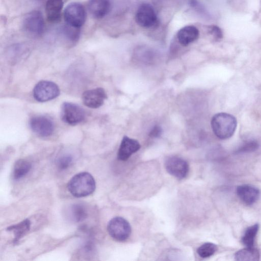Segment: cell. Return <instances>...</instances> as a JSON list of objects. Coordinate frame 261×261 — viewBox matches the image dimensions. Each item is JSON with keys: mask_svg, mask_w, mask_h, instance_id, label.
Here are the masks:
<instances>
[{"mask_svg": "<svg viewBox=\"0 0 261 261\" xmlns=\"http://www.w3.org/2000/svg\"><path fill=\"white\" fill-rule=\"evenodd\" d=\"M141 147L139 142L134 139L124 136L121 141L118 151V159L121 161L127 160Z\"/></svg>", "mask_w": 261, "mask_h": 261, "instance_id": "12", "label": "cell"}, {"mask_svg": "<svg viewBox=\"0 0 261 261\" xmlns=\"http://www.w3.org/2000/svg\"><path fill=\"white\" fill-rule=\"evenodd\" d=\"M70 214L72 220L76 222L83 221L88 215L86 207L81 203L72 205L70 208Z\"/></svg>", "mask_w": 261, "mask_h": 261, "instance_id": "22", "label": "cell"}, {"mask_svg": "<svg viewBox=\"0 0 261 261\" xmlns=\"http://www.w3.org/2000/svg\"><path fill=\"white\" fill-rule=\"evenodd\" d=\"M107 98V93L102 88H96L85 91L82 100L87 107L97 109L101 107Z\"/></svg>", "mask_w": 261, "mask_h": 261, "instance_id": "11", "label": "cell"}, {"mask_svg": "<svg viewBox=\"0 0 261 261\" xmlns=\"http://www.w3.org/2000/svg\"><path fill=\"white\" fill-rule=\"evenodd\" d=\"M110 236L118 241H124L130 236L131 227L126 220L121 217H116L110 220L107 225Z\"/></svg>", "mask_w": 261, "mask_h": 261, "instance_id": "3", "label": "cell"}, {"mask_svg": "<svg viewBox=\"0 0 261 261\" xmlns=\"http://www.w3.org/2000/svg\"><path fill=\"white\" fill-rule=\"evenodd\" d=\"M85 117L84 110L79 105L69 102H64L61 106V118L69 125H76Z\"/></svg>", "mask_w": 261, "mask_h": 261, "instance_id": "7", "label": "cell"}, {"mask_svg": "<svg viewBox=\"0 0 261 261\" xmlns=\"http://www.w3.org/2000/svg\"><path fill=\"white\" fill-rule=\"evenodd\" d=\"M32 168L31 163L27 160L19 159L14 164L13 170V177L15 180H19L25 176Z\"/></svg>", "mask_w": 261, "mask_h": 261, "instance_id": "20", "label": "cell"}, {"mask_svg": "<svg viewBox=\"0 0 261 261\" xmlns=\"http://www.w3.org/2000/svg\"><path fill=\"white\" fill-rule=\"evenodd\" d=\"M96 184L94 178L88 172H83L75 174L67 184L68 191L77 198L87 196L95 191Z\"/></svg>", "mask_w": 261, "mask_h": 261, "instance_id": "1", "label": "cell"}, {"mask_svg": "<svg viewBox=\"0 0 261 261\" xmlns=\"http://www.w3.org/2000/svg\"><path fill=\"white\" fill-rule=\"evenodd\" d=\"M208 32L216 41L220 40L223 37V33L221 29L217 25L208 26Z\"/></svg>", "mask_w": 261, "mask_h": 261, "instance_id": "26", "label": "cell"}, {"mask_svg": "<svg viewBox=\"0 0 261 261\" xmlns=\"http://www.w3.org/2000/svg\"><path fill=\"white\" fill-rule=\"evenodd\" d=\"M135 20L142 27L150 28L156 23L158 18L152 6L144 3L138 7L135 15Z\"/></svg>", "mask_w": 261, "mask_h": 261, "instance_id": "10", "label": "cell"}, {"mask_svg": "<svg viewBox=\"0 0 261 261\" xmlns=\"http://www.w3.org/2000/svg\"><path fill=\"white\" fill-rule=\"evenodd\" d=\"M165 166L170 175L179 179L185 178L189 173L188 163L184 159L178 156L168 157L165 161Z\"/></svg>", "mask_w": 261, "mask_h": 261, "instance_id": "9", "label": "cell"}, {"mask_svg": "<svg viewBox=\"0 0 261 261\" xmlns=\"http://www.w3.org/2000/svg\"><path fill=\"white\" fill-rule=\"evenodd\" d=\"M31 224L30 220L26 219L17 224L7 228V231L13 233L14 237L13 243L14 244H17L29 232Z\"/></svg>", "mask_w": 261, "mask_h": 261, "instance_id": "17", "label": "cell"}, {"mask_svg": "<svg viewBox=\"0 0 261 261\" xmlns=\"http://www.w3.org/2000/svg\"><path fill=\"white\" fill-rule=\"evenodd\" d=\"M29 125L33 132L42 137L50 136L55 129L52 120L45 116L32 117L29 121Z\"/></svg>", "mask_w": 261, "mask_h": 261, "instance_id": "8", "label": "cell"}, {"mask_svg": "<svg viewBox=\"0 0 261 261\" xmlns=\"http://www.w3.org/2000/svg\"><path fill=\"white\" fill-rule=\"evenodd\" d=\"M234 258L238 261H257L259 259V253L254 247H246L237 251L234 254Z\"/></svg>", "mask_w": 261, "mask_h": 261, "instance_id": "19", "label": "cell"}, {"mask_svg": "<svg viewBox=\"0 0 261 261\" xmlns=\"http://www.w3.org/2000/svg\"><path fill=\"white\" fill-rule=\"evenodd\" d=\"M64 17L67 24L80 28L86 20V13L85 8L79 3H71L64 10Z\"/></svg>", "mask_w": 261, "mask_h": 261, "instance_id": "6", "label": "cell"}, {"mask_svg": "<svg viewBox=\"0 0 261 261\" xmlns=\"http://www.w3.org/2000/svg\"><path fill=\"white\" fill-rule=\"evenodd\" d=\"M63 7V0H47L45 12L48 20L52 22L59 20Z\"/></svg>", "mask_w": 261, "mask_h": 261, "instance_id": "16", "label": "cell"}, {"mask_svg": "<svg viewBox=\"0 0 261 261\" xmlns=\"http://www.w3.org/2000/svg\"><path fill=\"white\" fill-rule=\"evenodd\" d=\"M259 145L254 140L248 141L240 146L236 151L237 153H248L254 151L257 149Z\"/></svg>", "mask_w": 261, "mask_h": 261, "instance_id": "24", "label": "cell"}, {"mask_svg": "<svg viewBox=\"0 0 261 261\" xmlns=\"http://www.w3.org/2000/svg\"><path fill=\"white\" fill-rule=\"evenodd\" d=\"M44 26L43 15L38 11H33L28 13L23 20L24 31L31 36H40L43 33Z\"/></svg>", "mask_w": 261, "mask_h": 261, "instance_id": "4", "label": "cell"}, {"mask_svg": "<svg viewBox=\"0 0 261 261\" xmlns=\"http://www.w3.org/2000/svg\"><path fill=\"white\" fill-rule=\"evenodd\" d=\"M199 36V31L195 26L186 25L181 28L177 33L178 42L186 46L196 40Z\"/></svg>", "mask_w": 261, "mask_h": 261, "instance_id": "15", "label": "cell"}, {"mask_svg": "<svg viewBox=\"0 0 261 261\" xmlns=\"http://www.w3.org/2000/svg\"><path fill=\"white\" fill-rule=\"evenodd\" d=\"M60 94L58 86L48 81L39 82L33 89L35 99L40 102H45L56 98Z\"/></svg>", "mask_w": 261, "mask_h": 261, "instance_id": "5", "label": "cell"}, {"mask_svg": "<svg viewBox=\"0 0 261 261\" xmlns=\"http://www.w3.org/2000/svg\"><path fill=\"white\" fill-rule=\"evenodd\" d=\"M162 132L163 130L160 126L155 125L150 131L149 136L152 138H158L161 136Z\"/></svg>", "mask_w": 261, "mask_h": 261, "instance_id": "27", "label": "cell"}, {"mask_svg": "<svg viewBox=\"0 0 261 261\" xmlns=\"http://www.w3.org/2000/svg\"><path fill=\"white\" fill-rule=\"evenodd\" d=\"M79 29L69 24L63 25L59 29V35L66 43L73 45L79 40L80 33Z\"/></svg>", "mask_w": 261, "mask_h": 261, "instance_id": "18", "label": "cell"}, {"mask_svg": "<svg viewBox=\"0 0 261 261\" xmlns=\"http://www.w3.org/2000/svg\"><path fill=\"white\" fill-rule=\"evenodd\" d=\"M258 229L259 225L258 224H255L249 226L246 229L241 239L242 243L245 246L247 247H254L255 238Z\"/></svg>", "mask_w": 261, "mask_h": 261, "instance_id": "21", "label": "cell"}, {"mask_svg": "<svg viewBox=\"0 0 261 261\" xmlns=\"http://www.w3.org/2000/svg\"><path fill=\"white\" fill-rule=\"evenodd\" d=\"M236 191L240 199L247 205L254 203L259 198L260 195L257 188L248 185L238 186Z\"/></svg>", "mask_w": 261, "mask_h": 261, "instance_id": "13", "label": "cell"}, {"mask_svg": "<svg viewBox=\"0 0 261 261\" xmlns=\"http://www.w3.org/2000/svg\"><path fill=\"white\" fill-rule=\"evenodd\" d=\"M237 120L231 114L219 113L215 114L211 120V126L215 135L220 139L230 138L237 127Z\"/></svg>", "mask_w": 261, "mask_h": 261, "instance_id": "2", "label": "cell"}, {"mask_svg": "<svg viewBox=\"0 0 261 261\" xmlns=\"http://www.w3.org/2000/svg\"><path fill=\"white\" fill-rule=\"evenodd\" d=\"M73 157L70 154H64L58 158L57 160V165L61 170H64L68 168L72 164Z\"/></svg>", "mask_w": 261, "mask_h": 261, "instance_id": "25", "label": "cell"}, {"mask_svg": "<svg viewBox=\"0 0 261 261\" xmlns=\"http://www.w3.org/2000/svg\"><path fill=\"white\" fill-rule=\"evenodd\" d=\"M217 246L212 243H205L197 250L198 254L202 258H206L213 255L217 250Z\"/></svg>", "mask_w": 261, "mask_h": 261, "instance_id": "23", "label": "cell"}, {"mask_svg": "<svg viewBox=\"0 0 261 261\" xmlns=\"http://www.w3.org/2000/svg\"><path fill=\"white\" fill-rule=\"evenodd\" d=\"M111 7L110 0H89L88 8L91 15L97 19L104 17L109 12Z\"/></svg>", "mask_w": 261, "mask_h": 261, "instance_id": "14", "label": "cell"}]
</instances>
